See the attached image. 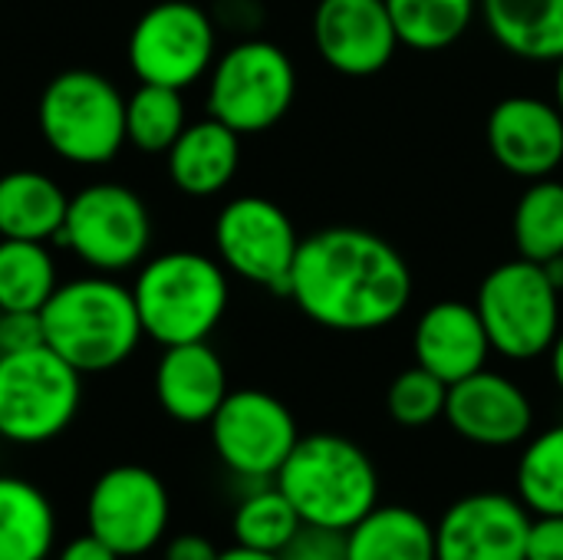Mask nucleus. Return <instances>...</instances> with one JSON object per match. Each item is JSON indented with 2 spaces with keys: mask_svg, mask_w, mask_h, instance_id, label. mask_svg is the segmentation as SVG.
<instances>
[{
  "mask_svg": "<svg viewBox=\"0 0 563 560\" xmlns=\"http://www.w3.org/2000/svg\"><path fill=\"white\" fill-rule=\"evenodd\" d=\"M551 376H554V383L561 386L563 393V327L558 340H554V347H551Z\"/></svg>",
  "mask_w": 563,
  "mask_h": 560,
  "instance_id": "38",
  "label": "nucleus"
},
{
  "mask_svg": "<svg viewBox=\"0 0 563 560\" xmlns=\"http://www.w3.org/2000/svg\"><path fill=\"white\" fill-rule=\"evenodd\" d=\"M274 485L290 498L303 525L350 531L379 505V472L373 459L343 436H300Z\"/></svg>",
  "mask_w": 563,
  "mask_h": 560,
  "instance_id": "3",
  "label": "nucleus"
},
{
  "mask_svg": "<svg viewBox=\"0 0 563 560\" xmlns=\"http://www.w3.org/2000/svg\"><path fill=\"white\" fill-rule=\"evenodd\" d=\"M56 560H122L109 545H102L92 531H86V535H79V538H69L63 548H59V554Z\"/></svg>",
  "mask_w": 563,
  "mask_h": 560,
  "instance_id": "36",
  "label": "nucleus"
},
{
  "mask_svg": "<svg viewBox=\"0 0 563 560\" xmlns=\"http://www.w3.org/2000/svg\"><path fill=\"white\" fill-rule=\"evenodd\" d=\"M554 106L561 109L563 116V59L558 63V79H554Z\"/></svg>",
  "mask_w": 563,
  "mask_h": 560,
  "instance_id": "40",
  "label": "nucleus"
},
{
  "mask_svg": "<svg viewBox=\"0 0 563 560\" xmlns=\"http://www.w3.org/2000/svg\"><path fill=\"white\" fill-rule=\"evenodd\" d=\"M228 393V370L208 340L165 347L155 366V396L165 416L185 426L211 422Z\"/></svg>",
  "mask_w": 563,
  "mask_h": 560,
  "instance_id": "19",
  "label": "nucleus"
},
{
  "mask_svg": "<svg viewBox=\"0 0 563 560\" xmlns=\"http://www.w3.org/2000/svg\"><path fill=\"white\" fill-rule=\"evenodd\" d=\"M214 248L224 271L287 297L300 234L280 205L261 195L228 201L214 221Z\"/></svg>",
  "mask_w": 563,
  "mask_h": 560,
  "instance_id": "11",
  "label": "nucleus"
},
{
  "mask_svg": "<svg viewBox=\"0 0 563 560\" xmlns=\"http://www.w3.org/2000/svg\"><path fill=\"white\" fill-rule=\"evenodd\" d=\"M528 560H563V515H538L531 521Z\"/></svg>",
  "mask_w": 563,
  "mask_h": 560,
  "instance_id": "34",
  "label": "nucleus"
},
{
  "mask_svg": "<svg viewBox=\"0 0 563 560\" xmlns=\"http://www.w3.org/2000/svg\"><path fill=\"white\" fill-rule=\"evenodd\" d=\"M445 403H449V383H442L435 373L422 370L419 363L412 370H402L386 396L393 422L406 429H422L432 426L435 419H445Z\"/></svg>",
  "mask_w": 563,
  "mask_h": 560,
  "instance_id": "31",
  "label": "nucleus"
},
{
  "mask_svg": "<svg viewBox=\"0 0 563 560\" xmlns=\"http://www.w3.org/2000/svg\"><path fill=\"white\" fill-rule=\"evenodd\" d=\"M59 287L46 241H0V310L40 314Z\"/></svg>",
  "mask_w": 563,
  "mask_h": 560,
  "instance_id": "26",
  "label": "nucleus"
},
{
  "mask_svg": "<svg viewBox=\"0 0 563 560\" xmlns=\"http://www.w3.org/2000/svg\"><path fill=\"white\" fill-rule=\"evenodd\" d=\"M122 560H142V558H122Z\"/></svg>",
  "mask_w": 563,
  "mask_h": 560,
  "instance_id": "41",
  "label": "nucleus"
},
{
  "mask_svg": "<svg viewBox=\"0 0 563 560\" xmlns=\"http://www.w3.org/2000/svg\"><path fill=\"white\" fill-rule=\"evenodd\" d=\"M43 343V320L40 314H20V310H0V356L30 350Z\"/></svg>",
  "mask_w": 563,
  "mask_h": 560,
  "instance_id": "33",
  "label": "nucleus"
},
{
  "mask_svg": "<svg viewBox=\"0 0 563 560\" xmlns=\"http://www.w3.org/2000/svg\"><path fill=\"white\" fill-rule=\"evenodd\" d=\"M185 125L188 116L181 89L139 83V89L125 99V142H132L139 152H168Z\"/></svg>",
  "mask_w": 563,
  "mask_h": 560,
  "instance_id": "28",
  "label": "nucleus"
},
{
  "mask_svg": "<svg viewBox=\"0 0 563 560\" xmlns=\"http://www.w3.org/2000/svg\"><path fill=\"white\" fill-rule=\"evenodd\" d=\"M492 36L521 59L561 63L563 0H478Z\"/></svg>",
  "mask_w": 563,
  "mask_h": 560,
  "instance_id": "22",
  "label": "nucleus"
},
{
  "mask_svg": "<svg viewBox=\"0 0 563 560\" xmlns=\"http://www.w3.org/2000/svg\"><path fill=\"white\" fill-rule=\"evenodd\" d=\"M208 426L224 469L251 482L274 479L300 439L294 413L264 389L228 393Z\"/></svg>",
  "mask_w": 563,
  "mask_h": 560,
  "instance_id": "13",
  "label": "nucleus"
},
{
  "mask_svg": "<svg viewBox=\"0 0 563 560\" xmlns=\"http://www.w3.org/2000/svg\"><path fill=\"white\" fill-rule=\"evenodd\" d=\"M412 347H416V363L435 373L449 386L485 370L492 353L475 304H462V300L432 304L416 323Z\"/></svg>",
  "mask_w": 563,
  "mask_h": 560,
  "instance_id": "18",
  "label": "nucleus"
},
{
  "mask_svg": "<svg viewBox=\"0 0 563 560\" xmlns=\"http://www.w3.org/2000/svg\"><path fill=\"white\" fill-rule=\"evenodd\" d=\"M218 560H280V554H267V551H254V548H241V545H234V548L221 551Z\"/></svg>",
  "mask_w": 563,
  "mask_h": 560,
  "instance_id": "37",
  "label": "nucleus"
},
{
  "mask_svg": "<svg viewBox=\"0 0 563 560\" xmlns=\"http://www.w3.org/2000/svg\"><path fill=\"white\" fill-rule=\"evenodd\" d=\"M56 541V512L26 479L0 475V560H46Z\"/></svg>",
  "mask_w": 563,
  "mask_h": 560,
  "instance_id": "23",
  "label": "nucleus"
},
{
  "mask_svg": "<svg viewBox=\"0 0 563 560\" xmlns=\"http://www.w3.org/2000/svg\"><path fill=\"white\" fill-rule=\"evenodd\" d=\"M43 142L73 165H106L125 145V96L92 69L53 76L36 106Z\"/></svg>",
  "mask_w": 563,
  "mask_h": 560,
  "instance_id": "5",
  "label": "nucleus"
},
{
  "mask_svg": "<svg viewBox=\"0 0 563 560\" xmlns=\"http://www.w3.org/2000/svg\"><path fill=\"white\" fill-rule=\"evenodd\" d=\"M69 195L43 172L16 168L0 175V238L56 241L66 221Z\"/></svg>",
  "mask_w": 563,
  "mask_h": 560,
  "instance_id": "21",
  "label": "nucleus"
},
{
  "mask_svg": "<svg viewBox=\"0 0 563 560\" xmlns=\"http://www.w3.org/2000/svg\"><path fill=\"white\" fill-rule=\"evenodd\" d=\"M56 244L69 248L96 274H122L145 261L152 218L129 185L92 182L69 198Z\"/></svg>",
  "mask_w": 563,
  "mask_h": 560,
  "instance_id": "9",
  "label": "nucleus"
},
{
  "mask_svg": "<svg viewBox=\"0 0 563 560\" xmlns=\"http://www.w3.org/2000/svg\"><path fill=\"white\" fill-rule=\"evenodd\" d=\"M399 46L435 53L459 43L478 10V0H386Z\"/></svg>",
  "mask_w": 563,
  "mask_h": 560,
  "instance_id": "25",
  "label": "nucleus"
},
{
  "mask_svg": "<svg viewBox=\"0 0 563 560\" xmlns=\"http://www.w3.org/2000/svg\"><path fill=\"white\" fill-rule=\"evenodd\" d=\"M43 343L79 373H106L125 363L142 333L132 287L112 274L66 281L40 310Z\"/></svg>",
  "mask_w": 563,
  "mask_h": 560,
  "instance_id": "2",
  "label": "nucleus"
},
{
  "mask_svg": "<svg viewBox=\"0 0 563 560\" xmlns=\"http://www.w3.org/2000/svg\"><path fill=\"white\" fill-rule=\"evenodd\" d=\"M82 399V373L46 343L0 356V439L43 446L66 432Z\"/></svg>",
  "mask_w": 563,
  "mask_h": 560,
  "instance_id": "7",
  "label": "nucleus"
},
{
  "mask_svg": "<svg viewBox=\"0 0 563 560\" xmlns=\"http://www.w3.org/2000/svg\"><path fill=\"white\" fill-rule=\"evenodd\" d=\"M495 162L518 178H548L563 162L561 109L538 96L501 99L485 122Z\"/></svg>",
  "mask_w": 563,
  "mask_h": 560,
  "instance_id": "17",
  "label": "nucleus"
},
{
  "mask_svg": "<svg viewBox=\"0 0 563 560\" xmlns=\"http://www.w3.org/2000/svg\"><path fill=\"white\" fill-rule=\"evenodd\" d=\"M218 554L221 551L205 535H175L165 545V558L162 560H218Z\"/></svg>",
  "mask_w": 563,
  "mask_h": 560,
  "instance_id": "35",
  "label": "nucleus"
},
{
  "mask_svg": "<svg viewBox=\"0 0 563 560\" xmlns=\"http://www.w3.org/2000/svg\"><path fill=\"white\" fill-rule=\"evenodd\" d=\"M544 271H548V277L554 281V287L563 290V254L561 257H554V261H548V264H544Z\"/></svg>",
  "mask_w": 563,
  "mask_h": 560,
  "instance_id": "39",
  "label": "nucleus"
},
{
  "mask_svg": "<svg viewBox=\"0 0 563 560\" xmlns=\"http://www.w3.org/2000/svg\"><path fill=\"white\" fill-rule=\"evenodd\" d=\"M168 155V178L181 195L211 198L231 185L241 165V135L214 116L181 129Z\"/></svg>",
  "mask_w": 563,
  "mask_h": 560,
  "instance_id": "20",
  "label": "nucleus"
},
{
  "mask_svg": "<svg viewBox=\"0 0 563 560\" xmlns=\"http://www.w3.org/2000/svg\"><path fill=\"white\" fill-rule=\"evenodd\" d=\"M518 254L548 264L563 254V182L538 178L518 201L511 218Z\"/></svg>",
  "mask_w": 563,
  "mask_h": 560,
  "instance_id": "27",
  "label": "nucleus"
},
{
  "mask_svg": "<svg viewBox=\"0 0 563 560\" xmlns=\"http://www.w3.org/2000/svg\"><path fill=\"white\" fill-rule=\"evenodd\" d=\"M280 560H350L346 531L320 528V525H300L294 541L280 551Z\"/></svg>",
  "mask_w": 563,
  "mask_h": 560,
  "instance_id": "32",
  "label": "nucleus"
},
{
  "mask_svg": "<svg viewBox=\"0 0 563 560\" xmlns=\"http://www.w3.org/2000/svg\"><path fill=\"white\" fill-rule=\"evenodd\" d=\"M172 518L165 482L145 465L106 469L86 498L89 531L119 558H145L162 545Z\"/></svg>",
  "mask_w": 563,
  "mask_h": 560,
  "instance_id": "12",
  "label": "nucleus"
},
{
  "mask_svg": "<svg viewBox=\"0 0 563 560\" xmlns=\"http://www.w3.org/2000/svg\"><path fill=\"white\" fill-rule=\"evenodd\" d=\"M475 310L492 350L505 360H538L551 353L561 333V290L544 264L528 257L492 267L478 284Z\"/></svg>",
  "mask_w": 563,
  "mask_h": 560,
  "instance_id": "6",
  "label": "nucleus"
},
{
  "mask_svg": "<svg viewBox=\"0 0 563 560\" xmlns=\"http://www.w3.org/2000/svg\"><path fill=\"white\" fill-rule=\"evenodd\" d=\"M313 43L323 63L343 76H373L399 50L386 0H320L313 10Z\"/></svg>",
  "mask_w": 563,
  "mask_h": 560,
  "instance_id": "15",
  "label": "nucleus"
},
{
  "mask_svg": "<svg viewBox=\"0 0 563 560\" xmlns=\"http://www.w3.org/2000/svg\"><path fill=\"white\" fill-rule=\"evenodd\" d=\"M518 498L531 515H563V426L544 429L521 452Z\"/></svg>",
  "mask_w": 563,
  "mask_h": 560,
  "instance_id": "30",
  "label": "nucleus"
},
{
  "mask_svg": "<svg viewBox=\"0 0 563 560\" xmlns=\"http://www.w3.org/2000/svg\"><path fill=\"white\" fill-rule=\"evenodd\" d=\"M218 30L205 7L162 0L148 7L129 33V66L139 83L188 89L214 66Z\"/></svg>",
  "mask_w": 563,
  "mask_h": 560,
  "instance_id": "10",
  "label": "nucleus"
},
{
  "mask_svg": "<svg viewBox=\"0 0 563 560\" xmlns=\"http://www.w3.org/2000/svg\"><path fill=\"white\" fill-rule=\"evenodd\" d=\"M534 515L505 492L459 498L435 525V560H528Z\"/></svg>",
  "mask_w": 563,
  "mask_h": 560,
  "instance_id": "14",
  "label": "nucleus"
},
{
  "mask_svg": "<svg viewBox=\"0 0 563 560\" xmlns=\"http://www.w3.org/2000/svg\"><path fill=\"white\" fill-rule=\"evenodd\" d=\"M228 271L198 251H165L145 261L132 284L142 333L158 347L198 343L228 310Z\"/></svg>",
  "mask_w": 563,
  "mask_h": 560,
  "instance_id": "4",
  "label": "nucleus"
},
{
  "mask_svg": "<svg viewBox=\"0 0 563 560\" xmlns=\"http://www.w3.org/2000/svg\"><path fill=\"white\" fill-rule=\"evenodd\" d=\"M350 560H435V528L412 508L376 505L346 531Z\"/></svg>",
  "mask_w": 563,
  "mask_h": 560,
  "instance_id": "24",
  "label": "nucleus"
},
{
  "mask_svg": "<svg viewBox=\"0 0 563 560\" xmlns=\"http://www.w3.org/2000/svg\"><path fill=\"white\" fill-rule=\"evenodd\" d=\"M287 297L317 327L369 333L406 314L412 267L399 248L373 231L323 228L300 238Z\"/></svg>",
  "mask_w": 563,
  "mask_h": 560,
  "instance_id": "1",
  "label": "nucleus"
},
{
  "mask_svg": "<svg viewBox=\"0 0 563 560\" xmlns=\"http://www.w3.org/2000/svg\"><path fill=\"white\" fill-rule=\"evenodd\" d=\"M445 422L472 446L508 449L531 436L534 409L515 380L478 370L449 386Z\"/></svg>",
  "mask_w": 563,
  "mask_h": 560,
  "instance_id": "16",
  "label": "nucleus"
},
{
  "mask_svg": "<svg viewBox=\"0 0 563 560\" xmlns=\"http://www.w3.org/2000/svg\"><path fill=\"white\" fill-rule=\"evenodd\" d=\"M300 515L297 508L290 505V498L271 485V488H257L251 492L238 512H234V521H231V531H234V541L241 548H254V551H267V554H280L294 535L300 531Z\"/></svg>",
  "mask_w": 563,
  "mask_h": 560,
  "instance_id": "29",
  "label": "nucleus"
},
{
  "mask_svg": "<svg viewBox=\"0 0 563 560\" xmlns=\"http://www.w3.org/2000/svg\"><path fill=\"white\" fill-rule=\"evenodd\" d=\"M297 96L294 59L271 40H241L224 50L208 76V116L238 135L277 125Z\"/></svg>",
  "mask_w": 563,
  "mask_h": 560,
  "instance_id": "8",
  "label": "nucleus"
}]
</instances>
